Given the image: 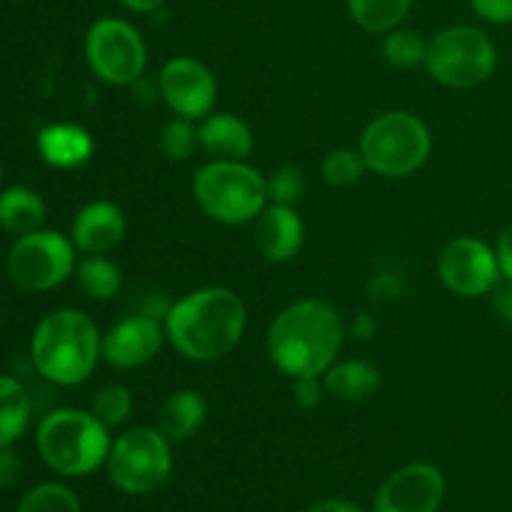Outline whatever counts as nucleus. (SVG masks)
Here are the masks:
<instances>
[{"mask_svg":"<svg viewBox=\"0 0 512 512\" xmlns=\"http://www.w3.org/2000/svg\"><path fill=\"white\" fill-rule=\"evenodd\" d=\"M248 313L230 288H200L170 305L163 318L165 338L183 358L208 363L228 355L240 343Z\"/></svg>","mask_w":512,"mask_h":512,"instance_id":"f257e3e1","label":"nucleus"},{"mask_svg":"<svg viewBox=\"0 0 512 512\" xmlns=\"http://www.w3.org/2000/svg\"><path fill=\"white\" fill-rule=\"evenodd\" d=\"M345 323L338 310L323 300H298L288 305L268 328V355L290 378L323 375L338 360Z\"/></svg>","mask_w":512,"mask_h":512,"instance_id":"f03ea898","label":"nucleus"},{"mask_svg":"<svg viewBox=\"0 0 512 512\" xmlns=\"http://www.w3.org/2000/svg\"><path fill=\"white\" fill-rule=\"evenodd\" d=\"M98 325L75 308H60L45 315L30 340L35 370L48 383L73 388L93 375L100 360Z\"/></svg>","mask_w":512,"mask_h":512,"instance_id":"7ed1b4c3","label":"nucleus"},{"mask_svg":"<svg viewBox=\"0 0 512 512\" xmlns=\"http://www.w3.org/2000/svg\"><path fill=\"white\" fill-rule=\"evenodd\" d=\"M35 445L53 473L63 478H85L108 463L113 440L110 430L93 413L60 408L40 420Z\"/></svg>","mask_w":512,"mask_h":512,"instance_id":"20e7f679","label":"nucleus"},{"mask_svg":"<svg viewBox=\"0 0 512 512\" xmlns=\"http://www.w3.org/2000/svg\"><path fill=\"white\" fill-rule=\"evenodd\" d=\"M193 195L218 223L245 225L268 205V180L245 160H210L195 173Z\"/></svg>","mask_w":512,"mask_h":512,"instance_id":"39448f33","label":"nucleus"},{"mask_svg":"<svg viewBox=\"0 0 512 512\" xmlns=\"http://www.w3.org/2000/svg\"><path fill=\"white\" fill-rule=\"evenodd\" d=\"M365 168L383 178H405L425 165L433 150L430 130L408 110H388L370 120L358 145Z\"/></svg>","mask_w":512,"mask_h":512,"instance_id":"423d86ee","label":"nucleus"},{"mask_svg":"<svg viewBox=\"0 0 512 512\" xmlns=\"http://www.w3.org/2000/svg\"><path fill=\"white\" fill-rule=\"evenodd\" d=\"M425 68L448 88H478L498 68V48L475 25H450L428 40Z\"/></svg>","mask_w":512,"mask_h":512,"instance_id":"0eeeda50","label":"nucleus"},{"mask_svg":"<svg viewBox=\"0 0 512 512\" xmlns=\"http://www.w3.org/2000/svg\"><path fill=\"white\" fill-rule=\"evenodd\" d=\"M105 468L120 493L150 495L173 473V443L150 425L130 428L113 440Z\"/></svg>","mask_w":512,"mask_h":512,"instance_id":"6e6552de","label":"nucleus"},{"mask_svg":"<svg viewBox=\"0 0 512 512\" xmlns=\"http://www.w3.org/2000/svg\"><path fill=\"white\" fill-rule=\"evenodd\" d=\"M73 240L65 238L58 230H35L20 235L10 248L8 275L20 290L28 293H45L63 285L78 268Z\"/></svg>","mask_w":512,"mask_h":512,"instance_id":"1a4fd4ad","label":"nucleus"},{"mask_svg":"<svg viewBox=\"0 0 512 512\" xmlns=\"http://www.w3.org/2000/svg\"><path fill=\"white\" fill-rule=\"evenodd\" d=\"M85 60L108 85H133L143 75L148 50L138 28L123 18H100L85 35Z\"/></svg>","mask_w":512,"mask_h":512,"instance_id":"9d476101","label":"nucleus"},{"mask_svg":"<svg viewBox=\"0 0 512 512\" xmlns=\"http://www.w3.org/2000/svg\"><path fill=\"white\" fill-rule=\"evenodd\" d=\"M438 275L445 288L460 298L493 293L495 285L503 280L495 248L470 235H460L443 245L438 255Z\"/></svg>","mask_w":512,"mask_h":512,"instance_id":"9b49d317","label":"nucleus"},{"mask_svg":"<svg viewBox=\"0 0 512 512\" xmlns=\"http://www.w3.org/2000/svg\"><path fill=\"white\" fill-rule=\"evenodd\" d=\"M158 90L178 118L203 120L213 113L218 83L200 60L180 55L168 60L158 75Z\"/></svg>","mask_w":512,"mask_h":512,"instance_id":"f8f14e48","label":"nucleus"},{"mask_svg":"<svg viewBox=\"0 0 512 512\" xmlns=\"http://www.w3.org/2000/svg\"><path fill=\"white\" fill-rule=\"evenodd\" d=\"M443 498V473L433 463H410L380 485L373 512H440Z\"/></svg>","mask_w":512,"mask_h":512,"instance_id":"ddd939ff","label":"nucleus"},{"mask_svg":"<svg viewBox=\"0 0 512 512\" xmlns=\"http://www.w3.org/2000/svg\"><path fill=\"white\" fill-rule=\"evenodd\" d=\"M165 328L158 318L145 313L118 320L100 340V358L120 370H133L150 363L163 348Z\"/></svg>","mask_w":512,"mask_h":512,"instance_id":"4468645a","label":"nucleus"},{"mask_svg":"<svg viewBox=\"0 0 512 512\" xmlns=\"http://www.w3.org/2000/svg\"><path fill=\"white\" fill-rule=\"evenodd\" d=\"M125 230L128 225L123 210L108 200H95L75 215L70 225V240L85 255H108L123 243Z\"/></svg>","mask_w":512,"mask_h":512,"instance_id":"2eb2a0df","label":"nucleus"},{"mask_svg":"<svg viewBox=\"0 0 512 512\" xmlns=\"http://www.w3.org/2000/svg\"><path fill=\"white\" fill-rule=\"evenodd\" d=\"M255 248L273 263H288L300 253L305 240V225L295 208L268 203L255 218Z\"/></svg>","mask_w":512,"mask_h":512,"instance_id":"dca6fc26","label":"nucleus"},{"mask_svg":"<svg viewBox=\"0 0 512 512\" xmlns=\"http://www.w3.org/2000/svg\"><path fill=\"white\" fill-rule=\"evenodd\" d=\"M43 163L58 170H73L93 158L95 140L85 128L75 123L45 125L35 138Z\"/></svg>","mask_w":512,"mask_h":512,"instance_id":"f3484780","label":"nucleus"},{"mask_svg":"<svg viewBox=\"0 0 512 512\" xmlns=\"http://www.w3.org/2000/svg\"><path fill=\"white\" fill-rule=\"evenodd\" d=\"M198 143L213 160H245L255 148L250 125L233 113H210L200 120Z\"/></svg>","mask_w":512,"mask_h":512,"instance_id":"a211bd4d","label":"nucleus"},{"mask_svg":"<svg viewBox=\"0 0 512 512\" xmlns=\"http://www.w3.org/2000/svg\"><path fill=\"white\" fill-rule=\"evenodd\" d=\"M208 403L195 390H175L158 413V430L170 443H185L203 428Z\"/></svg>","mask_w":512,"mask_h":512,"instance_id":"6ab92c4d","label":"nucleus"},{"mask_svg":"<svg viewBox=\"0 0 512 512\" xmlns=\"http://www.w3.org/2000/svg\"><path fill=\"white\" fill-rule=\"evenodd\" d=\"M45 213L48 208L38 190L28 188V185L0 190V228L13 233L15 238L43 228Z\"/></svg>","mask_w":512,"mask_h":512,"instance_id":"aec40b11","label":"nucleus"},{"mask_svg":"<svg viewBox=\"0 0 512 512\" xmlns=\"http://www.w3.org/2000/svg\"><path fill=\"white\" fill-rule=\"evenodd\" d=\"M325 393L338 400L358 403L368 400L380 388V373L368 360H335L323 373Z\"/></svg>","mask_w":512,"mask_h":512,"instance_id":"412c9836","label":"nucleus"},{"mask_svg":"<svg viewBox=\"0 0 512 512\" xmlns=\"http://www.w3.org/2000/svg\"><path fill=\"white\" fill-rule=\"evenodd\" d=\"M30 395L23 383L0 375V445H13L30 423Z\"/></svg>","mask_w":512,"mask_h":512,"instance_id":"4be33fe9","label":"nucleus"},{"mask_svg":"<svg viewBox=\"0 0 512 512\" xmlns=\"http://www.w3.org/2000/svg\"><path fill=\"white\" fill-rule=\"evenodd\" d=\"M413 0H348L350 18L368 33H390L410 13Z\"/></svg>","mask_w":512,"mask_h":512,"instance_id":"5701e85b","label":"nucleus"},{"mask_svg":"<svg viewBox=\"0 0 512 512\" xmlns=\"http://www.w3.org/2000/svg\"><path fill=\"white\" fill-rule=\"evenodd\" d=\"M78 273V285L90 300H110L118 295L123 285L120 268L105 255H85L75 268Z\"/></svg>","mask_w":512,"mask_h":512,"instance_id":"b1692460","label":"nucleus"},{"mask_svg":"<svg viewBox=\"0 0 512 512\" xmlns=\"http://www.w3.org/2000/svg\"><path fill=\"white\" fill-rule=\"evenodd\" d=\"M15 512H83V505L68 485L40 483L23 495Z\"/></svg>","mask_w":512,"mask_h":512,"instance_id":"393cba45","label":"nucleus"},{"mask_svg":"<svg viewBox=\"0 0 512 512\" xmlns=\"http://www.w3.org/2000/svg\"><path fill=\"white\" fill-rule=\"evenodd\" d=\"M383 55L390 65H395V68H415V65H425L428 40L420 38L415 30L395 28L390 30V33H385Z\"/></svg>","mask_w":512,"mask_h":512,"instance_id":"a878e982","label":"nucleus"},{"mask_svg":"<svg viewBox=\"0 0 512 512\" xmlns=\"http://www.w3.org/2000/svg\"><path fill=\"white\" fill-rule=\"evenodd\" d=\"M90 413L100 420L108 430L120 428L133 413V393L125 385H105L95 393L93 410Z\"/></svg>","mask_w":512,"mask_h":512,"instance_id":"bb28decb","label":"nucleus"},{"mask_svg":"<svg viewBox=\"0 0 512 512\" xmlns=\"http://www.w3.org/2000/svg\"><path fill=\"white\" fill-rule=\"evenodd\" d=\"M365 160L360 150L338 148L323 160V180L330 188H350L365 173Z\"/></svg>","mask_w":512,"mask_h":512,"instance_id":"cd10ccee","label":"nucleus"},{"mask_svg":"<svg viewBox=\"0 0 512 512\" xmlns=\"http://www.w3.org/2000/svg\"><path fill=\"white\" fill-rule=\"evenodd\" d=\"M198 128H195V120L178 118L175 115L168 125L160 133V150L168 160L180 163V160H188L190 155L198 148Z\"/></svg>","mask_w":512,"mask_h":512,"instance_id":"c85d7f7f","label":"nucleus"},{"mask_svg":"<svg viewBox=\"0 0 512 512\" xmlns=\"http://www.w3.org/2000/svg\"><path fill=\"white\" fill-rule=\"evenodd\" d=\"M265 180H268V203L293 208L305 193V178L298 165H280Z\"/></svg>","mask_w":512,"mask_h":512,"instance_id":"c756f323","label":"nucleus"},{"mask_svg":"<svg viewBox=\"0 0 512 512\" xmlns=\"http://www.w3.org/2000/svg\"><path fill=\"white\" fill-rule=\"evenodd\" d=\"M325 385L320 375H305V378H293V395L295 403L305 410H313L323 403Z\"/></svg>","mask_w":512,"mask_h":512,"instance_id":"7c9ffc66","label":"nucleus"},{"mask_svg":"<svg viewBox=\"0 0 512 512\" xmlns=\"http://www.w3.org/2000/svg\"><path fill=\"white\" fill-rule=\"evenodd\" d=\"M475 13L493 25L512 23V0H470Z\"/></svg>","mask_w":512,"mask_h":512,"instance_id":"2f4dec72","label":"nucleus"},{"mask_svg":"<svg viewBox=\"0 0 512 512\" xmlns=\"http://www.w3.org/2000/svg\"><path fill=\"white\" fill-rule=\"evenodd\" d=\"M23 473V460L13 445H0V488H13Z\"/></svg>","mask_w":512,"mask_h":512,"instance_id":"473e14b6","label":"nucleus"},{"mask_svg":"<svg viewBox=\"0 0 512 512\" xmlns=\"http://www.w3.org/2000/svg\"><path fill=\"white\" fill-rule=\"evenodd\" d=\"M495 255H498L500 275L512 280V223L508 228H503V233L498 235V243H495Z\"/></svg>","mask_w":512,"mask_h":512,"instance_id":"72a5a7b5","label":"nucleus"},{"mask_svg":"<svg viewBox=\"0 0 512 512\" xmlns=\"http://www.w3.org/2000/svg\"><path fill=\"white\" fill-rule=\"evenodd\" d=\"M493 305L495 313L505 320V323H512V280L503 278L493 290Z\"/></svg>","mask_w":512,"mask_h":512,"instance_id":"f704fd0d","label":"nucleus"},{"mask_svg":"<svg viewBox=\"0 0 512 512\" xmlns=\"http://www.w3.org/2000/svg\"><path fill=\"white\" fill-rule=\"evenodd\" d=\"M305 512H365L360 505L350 503V500H340V498H328V500H318V503L308 505Z\"/></svg>","mask_w":512,"mask_h":512,"instance_id":"c9c22d12","label":"nucleus"},{"mask_svg":"<svg viewBox=\"0 0 512 512\" xmlns=\"http://www.w3.org/2000/svg\"><path fill=\"white\" fill-rule=\"evenodd\" d=\"M120 3L128 10H133V13H155V10L163 8L168 0H120Z\"/></svg>","mask_w":512,"mask_h":512,"instance_id":"e433bc0d","label":"nucleus"},{"mask_svg":"<svg viewBox=\"0 0 512 512\" xmlns=\"http://www.w3.org/2000/svg\"><path fill=\"white\" fill-rule=\"evenodd\" d=\"M370 333H373V320L370 318H358V323H355V335L358 338H370Z\"/></svg>","mask_w":512,"mask_h":512,"instance_id":"4c0bfd02","label":"nucleus"},{"mask_svg":"<svg viewBox=\"0 0 512 512\" xmlns=\"http://www.w3.org/2000/svg\"><path fill=\"white\" fill-rule=\"evenodd\" d=\"M0 183H3V173H0Z\"/></svg>","mask_w":512,"mask_h":512,"instance_id":"58836bf2","label":"nucleus"}]
</instances>
